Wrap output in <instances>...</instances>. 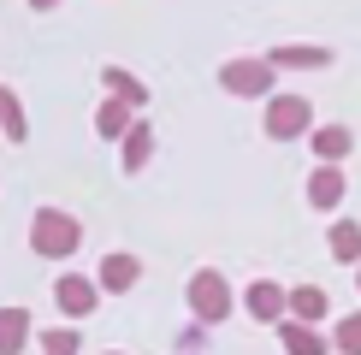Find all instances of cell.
Returning <instances> with one entry per match:
<instances>
[{
  "mask_svg": "<svg viewBox=\"0 0 361 355\" xmlns=\"http://www.w3.org/2000/svg\"><path fill=\"white\" fill-rule=\"evenodd\" d=\"M78 243H83V225L66 207H36V219H30V249H36L42 261H71Z\"/></svg>",
  "mask_w": 361,
  "mask_h": 355,
  "instance_id": "1",
  "label": "cell"
},
{
  "mask_svg": "<svg viewBox=\"0 0 361 355\" xmlns=\"http://www.w3.org/2000/svg\"><path fill=\"white\" fill-rule=\"evenodd\" d=\"M190 314L202 325H219L225 314H231V285H225V273H214V266H202V273H190V290H184Z\"/></svg>",
  "mask_w": 361,
  "mask_h": 355,
  "instance_id": "2",
  "label": "cell"
},
{
  "mask_svg": "<svg viewBox=\"0 0 361 355\" xmlns=\"http://www.w3.org/2000/svg\"><path fill=\"white\" fill-rule=\"evenodd\" d=\"M267 137L273 142H296V137H308L314 130V107H308V95H267Z\"/></svg>",
  "mask_w": 361,
  "mask_h": 355,
  "instance_id": "3",
  "label": "cell"
},
{
  "mask_svg": "<svg viewBox=\"0 0 361 355\" xmlns=\"http://www.w3.org/2000/svg\"><path fill=\"white\" fill-rule=\"evenodd\" d=\"M219 89L225 95H243V101H261V95H273V66L267 59H225Z\"/></svg>",
  "mask_w": 361,
  "mask_h": 355,
  "instance_id": "4",
  "label": "cell"
},
{
  "mask_svg": "<svg viewBox=\"0 0 361 355\" xmlns=\"http://www.w3.org/2000/svg\"><path fill=\"white\" fill-rule=\"evenodd\" d=\"M54 302H59V314H66V320H83V314H95L101 285H95V278H83V273H59L54 278Z\"/></svg>",
  "mask_w": 361,
  "mask_h": 355,
  "instance_id": "5",
  "label": "cell"
},
{
  "mask_svg": "<svg viewBox=\"0 0 361 355\" xmlns=\"http://www.w3.org/2000/svg\"><path fill=\"white\" fill-rule=\"evenodd\" d=\"M243 314L261 320V325H279L284 314H290V290L273 285V278H255V285L243 290Z\"/></svg>",
  "mask_w": 361,
  "mask_h": 355,
  "instance_id": "6",
  "label": "cell"
},
{
  "mask_svg": "<svg viewBox=\"0 0 361 355\" xmlns=\"http://www.w3.org/2000/svg\"><path fill=\"white\" fill-rule=\"evenodd\" d=\"M308 148H314L320 166H343L350 148H355V130H350V125H314V130H308Z\"/></svg>",
  "mask_w": 361,
  "mask_h": 355,
  "instance_id": "7",
  "label": "cell"
},
{
  "mask_svg": "<svg viewBox=\"0 0 361 355\" xmlns=\"http://www.w3.org/2000/svg\"><path fill=\"white\" fill-rule=\"evenodd\" d=\"M343 189H350L343 166H314L308 172V207H314V213H332V207L343 201Z\"/></svg>",
  "mask_w": 361,
  "mask_h": 355,
  "instance_id": "8",
  "label": "cell"
},
{
  "mask_svg": "<svg viewBox=\"0 0 361 355\" xmlns=\"http://www.w3.org/2000/svg\"><path fill=\"white\" fill-rule=\"evenodd\" d=\"M137 278H142V261H137V255H107V261L95 266V285L113 290V296H125Z\"/></svg>",
  "mask_w": 361,
  "mask_h": 355,
  "instance_id": "9",
  "label": "cell"
},
{
  "mask_svg": "<svg viewBox=\"0 0 361 355\" xmlns=\"http://www.w3.org/2000/svg\"><path fill=\"white\" fill-rule=\"evenodd\" d=\"M326 308H332V296H326L320 285H296V290H290V314H284V320L320 325V320H326Z\"/></svg>",
  "mask_w": 361,
  "mask_h": 355,
  "instance_id": "10",
  "label": "cell"
},
{
  "mask_svg": "<svg viewBox=\"0 0 361 355\" xmlns=\"http://www.w3.org/2000/svg\"><path fill=\"white\" fill-rule=\"evenodd\" d=\"M326 249H332V261L361 266V225H355V219H332V231H326Z\"/></svg>",
  "mask_w": 361,
  "mask_h": 355,
  "instance_id": "11",
  "label": "cell"
},
{
  "mask_svg": "<svg viewBox=\"0 0 361 355\" xmlns=\"http://www.w3.org/2000/svg\"><path fill=\"white\" fill-rule=\"evenodd\" d=\"M279 344H284V355H326V337L302 320H279Z\"/></svg>",
  "mask_w": 361,
  "mask_h": 355,
  "instance_id": "12",
  "label": "cell"
},
{
  "mask_svg": "<svg viewBox=\"0 0 361 355\" xmlns=\"http://www.w3.org/2000/svg\"><path fill=\"white\" fill-rule=\"evenodd\" d=\"M148 154H154V125H148V118H137V125L125 130V172H142Z\"/></svg>",
  "mask_w": 361,
  "mask_h": 355,
  "instance_id": "13",
  "label": "cell"
},
{
  "mask_svg": "<svg viewBox=\"0 0 361 355\" xmlns=\"http://www.w3.org/2000/svg\"><path fill=\"white\" fill-rule=\"evenodd\" d=\"M30 344V314L24 308H0V355H18Z\"/></svg>",
  "mask_w": 361,
  "mask_h": 355,
  "instance_id": "14",
  "label": "cell"
},
{
  "mask_svg": "<svg viewBox=\"0 0 361 355\" xmlns=\"http://www.w3.org/2000/svg\"><path fill=\"white\" fill-rule=\"evenodd\" d=\"M130 113H137V107H125V101H113V95H107V101H101V113H95V130H101L107 142H113V137H125V130L137 125Z\"/></svg>",
  "mask_w": 361,
  "mask_h": 355,
  "instance_id": "15",
  "label": "cell"
},
{
  "mask_svg": "<svg viewBox=\"0 0 361 355\" xmlns=\"http://www.w3.org/2000/svg\"><path fill=\"white\" fill-rule=\"evenodd\" d=\"M101 83H107V95H113V101H125V107H142V101H148V89L130 77V71H118V66L101 71Z\"/></svg>",
  "mask_w": 361,
  "mask_h": 355,
  "instance_id": "16",
  "label": "cell"
},
{
  "mask_svg": "<svg viewBox=\"0 0 361 355\" xmlns=\"http://www.w3.org/2000/svg\"><path fill=\"white\" fill-rule=\"evenodd\" d=\"M0 137H6V142H24V137H30V125H24V101L12 95V89H0Z\"/></svg>",
  "mask_w": 361,
  "mask_h": 355,
  "instance_id": "17",
  "label": "cell"
},
{
  "mask_svg": "<svg viewBox=\"0 0 361 355\" xmlns=\"http://www.w3.org/2000/svg\"><path fill=\"white\" fill-rule=\"evenodd\" d=\"M267 66H314V71H320V66H332V48H273V54H267Z\"/></svg>",
  "mask_w": 361,
  "mask_h": 355,
  "instance_id": "18",
  "label": "cell"
},
{
  "mask_svg": "<svg viewBox=\"0 0 361 355\" xmlns=\"http://www.w3.org/2000/svg\"><path fill=\"white\" fill-rule=\"evenodd\" d=\"M332 349H338V355H361V308L332 325Z\"/></svg>",
  "mask_w": 361,
  "mask_h": 355,
  "instance_id": "19",
  "label": "cell"
},
{
  "mask_svg": "<svg viewBox=\"0 0 361 355\" xmlns=\"http://www.w3.org/2000/svg\"><path fill=\"white\" fill-rule=\"evenodd\" d=\"M83 337L71 332V325H59V332H42V355H78Z\"/></svg>",
  "mask_w": 361,
  "mask_h": 355,
  "instance_id": "20",
  "label": "cell"
},
{
  "mask_svg": "<svg viewBox=\"0 0 361 355\" xmlns=\"http://www.w3.org/2000/svg\"><path fill=\"white\" fill-rule=\"evenodd\" d=\"M30 6H36V12H48V6H59V0H30Z\"/></svg>",
  "mask_w": 361,
  "mask_h": 355,
  "instance_id": "21",
  "label": "cell"
},
{
  "mask_svg": "<svg viewBox=\"0 0 361 355\" xmlns=\"http://www.w3.org/2000/svg\"><path fill=\"white\" fill-rule=\"evenodd\" d=\"M355 290H361V266H355Z\"/></svg>",
  "mask_w": 361,
  "mask_h": 355,
  "instance_id": "22",
  "label": "cell"
},
{
  "mask_svg": "<svg viewBox=\"0 0 361 355\" xmlns=\"http://www.w3.org/2000/svg\"><path fill=\"white\" fill-rule=\"evenodd\" d=\"M107 355H118V349H107Z\"/></svg>",
  "mask_w": 361,
  "mask_h": 355,
  "instance_id": "23",
  "label": "cell"
}]
</instances>
